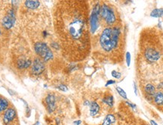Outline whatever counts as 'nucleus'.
I'll return each instance as SVG.
<instances>
[{
	"mask_svg": "<svg viewBox=\"0 0 163 125\" xmlns=\"http://www.w3.org/2000/svg\"><path fill=\"white\" fill-rule=\"evenodd\" d=\"M67 17L64 25L66 36L72 43H78L79 48L83 49L86 36V19L77 12L71 13Z\"/></svg>",
	"mask_w": 163,
	"mask_h": 125,
	"instance_id": "nucleus-1",
	"label": "nucleus"
},
{
	"mask_svg": "<svg viewBox=\"0 0 163 125\" xmlns=\"http://www.w3.org/2000/svg\"><path fill=\"white\" fill-rule=\"evenodd\" d=\"M121 29L119 27H107L103 29L100 36V45L103 51L110 52L119 45Z\"/></svg>",
	"mask_w": 163,
	"mask_h": 125,
	"instance_id": "nucleus-2",
	"label": "nucleus"
},
{
	"mask_svg": "<svg viewBox=\"0 0 163 125\" xmlns=\"http://www.w3.org/2000/svg\"><path fill=\"white\" fill-rule=\"evenodd\" d=\"M34 49L36 54L39 57H41V58H42L45 62H47L53 59V57H54L53 52L47 45V44L45 42L36 43L34 45Z\"/></svg>",
	"mask_w": 163,
	"mask_h": 125,
	"instance_id": "nucleus-3",
	"label": "nucleus"
},
{
	"mask_svg": "<svg viewBox=\"0 0 163 125\" xmlns=\"http://www.w3.org/2000/svg\"><path fill=\"white\" fill-rule=\"evenodd\" d=\"M100 15L102 18L104 19V20L108 25H112L116 22V17L114 11L111 8H110L105 4L100 7Z\"/></svg>",
	"mask_w": 163,
	"mask_h": 125,
	"instance_id": "nucleus-4",
	"label": "nucleus"
},
{
	"mask_svg": "<svg viewBox=\"0 0 163 125\" xmlns=\"http://www.w3.org/2000/svg\"><path fill=\"white\" fill-rule=\"evenodd\" d=\"M100 7L99 4H96L94 7L90 16V29L91 33H94L96 32L98 27V16L100 15Z\"/></svg>",
	"mask_w": 163,
	"mask_h": 125,
	"instance_id": "nucleus-5",
	"label": "nucleus"
},
{
	"mask_svg": "<svg viewBox=\"0 0 163 125\" xmlns=\"http://www.w3.org/2000/svg\"><path fill=\"white\" fill-rule=\"evenodd\" d=\"M144 57L150 63H155L161 57V52L159 49L155 47H147L144 51Z\"/></svg>",
	"mask_w": 163,
	"mask_h": 125,
	"instance_id": "nucleus-6",
	"label": "nucleus"
},
{
	"mask_svg": "<svg viewBox=\"0 0 163 125\" xmlns=\"http://www.w3.org/2000/svg\"><path fill=\"white\" fill-rule=\"evenodd\" d=\"M16 20V17H15V10L11 9L7 15H6L3 19H2V24L3 27L6 29H10L12 27Z\"/></svg>",
	"mask_w": 163,
	"mask_h": 125,
	"instance_id": "nucleus-7",
	"label": "nucleus"
},
{
	"mask_svg": "<svg viewBox=\"0 0 163 125\" xmlns=\"http://www.w3.org/2000/svg\"><path fill=\"white\" fill-rule=\"evenodd\" d=\"M45 66L39 58H36L31 67V73L34 75H39L45 71Z\"/></svg>",
	"mask_w": 163,
	"mask_h": 125,
	"instance_id": "nucleus-8",
	"label": "nucleus"
},
{
	"mask_svg": "<svg viewBox=\"0 0 163 125\" xmlns=\"http://www.w3.org/2000/svg\"><path fill=\"white\" fill-rule=\"evenodd\" d=\"M17 117V112L14 108H8L3 115V122L8 125L11 124Z\"/></svg>",
	"mask_w": 163,
	"mask_h": 125,
	"instance_id": "nucleus-9",
	"label": "nucleus"
},
{
	"mask_svg": "<svg viewBox=\"0 0 163 125\" xmlns=\"http://www.w3.org/2000/svg\"><path fill=\"white\" fill-rule=\"evenodd\" d=\"M45 103L47 105V111L48 113L54 112V110L56 109V98L53 94H49L46 96Z\"/></svg>",
	"mask_w": 163,
	"mask_h": 125,
	"instance_id": "nucleus-10",
	"label": "nucleus"
},
{
	"mask_svg": "<svg viewBox=\"0 0 163 125\" xmlns=\"http://www.w3.org/2000/svg\"><path fill=\"white\" fill-rule=\"evenodd\" d=\"M100 107L99 104L96 102H91L89 105V112H90L91 116H95L99 113Z\"/></svg>",
	"mask_w": 163,
	"mask_h": 125,
	"instance_id": "nucleus-11",
	"label": "nucleus"
},
{
	"mask_svg": "<svg viewBox=\"0 0 163 125\" xmlns=\"http://www.w3.org/2000/svg\"><path fill=\"white\" fill-rule=\"evenodd\" d=\"M32 64V61L30 60H25V59H21L19 60L17 63V66L18 69H27L30 67Z\"/></svg>",
	"mask_w": 163,
	"mask_h": 125,
	"instance_id": "nucleus-12",
	"label": "nucleus"
},
{
	"mask_svg": "<svg viewBox=\"0 0 163 125\" xmlns=\"http://www.w3.org/2000/svg\"><path fill=\"white\" fill-rule=\"evenodd\" d=\"M116 122V117L112 114H108L103 119L102 125H112Z\"/></svg>",
	"mask_w": 163,
	"mask_h": 125,
	"instance_id": "nucleus-13",
	"label": "nucleus"
},
{
	"mask_svg": "<svg viewBox=\"0 0 163 125\" xmlns=\"http://www.w3.org/2000/svg\"><path fill=\"white\" fill-rule=\"evenodd\" d=\"M25 6L28 8L29 9H36L39 6H40V2L39 1H32V0H28L25 2Z\"/></svg>",
	"mask_w": 163,
	"mask_h": 125,
	"instance_id": "nucleus-14",
	"label": "nucleus"
},
{
	"mask_svg": "<svg viewBox=\"0 0 163 125\" xmlns=\"http://www.w3.org/2000/svg\"><path fill=\"white\" fill-rule=\"evenodd\" d=\"M154 102L158 105H163V93L156 92L154 95Z\"/></svg>",
	"mask_w": 163,
	"mask_h": 125,
	"instance_id": "nucleus-15",
	"label": "nucleus"
},
{
	"mask_svg": "<svg viewBox=\"0 0 163 125\" xmlns=\"http://www.w3.org/2000/svg\"><path fill=\"white\" fill-rule=\"evenodd\" d=\"M145 92L147 93L149 96H154L156 94V88L152 84H147L145 87Z\"/></svg>",
	"mask_w": 163,
	"mask_h": 125,
	"instance_id": "nucleus-16",
	"label": "nucleus"
},
{
	"mask_svg": "<svg viewBox=\"0 0 163 125\" xmlns=\"http://www.w3.org/2000/svg\"><path fill=\"white\" fill-rule=\"evenodd\" d=\"M102 102L110 107H112L113 105H114V99H113V96H111V95L103 98V100H102Z\"/></svg>",
	"mask_w": 163,
	"mask_h": 125,
	"instance_id": "nucleus-17",
	"label": "nucleus"
},
{
	"mask_svg": "<svg viewBox=\"0 0 163 125\" xmlns=\"http://www.w3.org/2000/svg\"><path fill=\"white\" fill-rule=\"evenodd\" d=\"M152 17H161L163 16V8H155L150 14Z\"/></svg>",
	"mask_w": 163,
	"mask_h": 125,
	"instance_id": "nucleus-18",
	"label": "nucleus"
},
{
	"mask_svg": "<svg viewBox=\"0 0 163 125\" xmlns=\"http://www.w3.org/2000/svg\"><path fill=\"white\" fill-rule=\"evenodd\" d=\"M8 101L6 99L0 97V112L5 111L8 109Z\"/></svg>",
	"mask_w": 163,
	"mask_h": 125,
	"instance_id": "nucleus-19",
	"label": "nucleus"
},
{
	"mask_svg": "<svg viewBox=\"0 0 163 125\" xmlns=\"http://www.w3.org/2000/svg\"><path fill=\"white\" fill-rule=\"evenodd\" d=\"M116 91H117L118 94L120 95V96H122V97L124 98V99H125V100H126L127 98H128L127 97L126 93H125V91H124L122 88H121V87H116Z\"/></svg>",
	"mask_w": 163,
	"mask_h": 125,
	"instance_id": "nucleus-20",
	"label": "nucleus"
},
{
	"mask_svg": "<svg viewBox=\"0 0 163 125\" xmlns=\"http://www.w3.org/2000/svg\"><path fill=\"white\" fill-rule=\"evenodd\" d=\"M111 75H112V76L113 77V78H117V79L120 78H121V76H122L121 73H120L119 72H117V71H116V70L112 71V73H111Z\"/></svg>",
	"mask_w": 163,
	"mask_h": 125,
	"instance_id": "nucleus-21",
	"label": "nucleus"
},
{
	"mask_svg": "<svg viewBox=\"0 0 163 125\" xmlns=\"http://www.w3.org/2000/svg\"><path fill=\"white\" fill-rule=\"evenodd\" d=\"M125 59H126V64L128 66H130L131 65V57L130 52H127L126 53V57H125Z\"/></svg>",
	"mask_w": 163,
	"mask_h": 125,
	"instance_id": "nucleus-22",
	"label": "nucleus"
},
{
	"mask_svg": "<svg viewBox=\"0 0 163 125\" xmlns=\"http://www.w3.org/2000/svg\"><path fill=\"white\" fill-rule=\"evenodd\" d=\"M57 87H58V89H59L60 91H63V92H66V91H68V87H67L65 84H59Z\"/></svg>",
	"mask_w": 163,
	"mask_h": 125,
	"instance_id": "nucleus-23",
	"label": "nucleus"
},
{
	"mask_svg": "<svg viewBox=\"0 0 163 125\" xmlns=\"http://www.w3.org/2000/svg\"><path fill=\"white\" fill-rule=\"evenodd\" d=\"M51 46H52L54 48L56 49V50H59V48H60L59 44L57 43V42H53V43H51Z\"/></svg>",
	"mask_w": 163,
	"mask_h": 125,
	"instance_id": "nucleus-24",
	"label": "nucleus"
},
{
	"mask_svg": "<svg viewBox=\"0 0 163 125\" xmlns=\"http://www.w3.org/2000/svg\"><path fill=\"white\" fill-rule=\"evenodd\" d=\"M115 83H116V82L113 81V80H109V81H107V83H106V86L111 85V84H115Z\"/></svg>",
	"mask_w": 163,
	"mask_h": 125,
	"instance_id": "nucleus-25",
	"label": "nucleus"
},
{
	"mask_svg": "<svg viewBox=\"0 0 163 125\" xmlns=\"http://www.w3.org/2000/svg\"><path fill=\"white\" fill-rule=\"evenodd\" d=\"M126 103L128 104V105H129V106L131 107V108H132V109H135V108H136V105H134V104L130 103V102H126Z\"/></svg>",
	"mask_w": 163,
	"mask_h": 125,
	"instance_id": "nucleus-26",
	"label": "nucleus"
},
{
	"mask_svg": "<svg viewBox=\"0 0 163 125\" xmlns=\"http://www.w3.org/2000/svg\"><path fill=\"white\" fill-rule=\"evenodd\" d=\"M82 124L81 120H77V121H75L73 122V124L74 125H80Z\"/></svg>",
	"mask_w": 163,
	"mask_h": 125,
	"instance_id": "nucleus-27",
	"label": "nucleus"
},
{
	"mask_svg": "<svg viewBox=\"0 0 163 125\" xmlns=\"http://www.w3.org/2000/svg\"><path fill=\"white\" fill-rule=\"evenodd\" d=\"M134 94H135L136 95H138V89H137V86H136V84L135 82H134Z\"/></svg>",
	"mask_w": 163,
	"mask_h": 125,
	"instance_id": "nucleus-28",
	"label": "nucleus"
},
{
	"mask_svg": "<svg viewBox=\"0 0 163 125\" xmlns=\"http://www.w3.org/2000/svg\"><path fill=\"white\" fill-rule=\"evenodd\" d=\"M150 124H151V125H159L156 122H155V121H153V120H151Z\"/></svg>",
	"mask_w": 163,
	"mask_h": 125,
	"instance_id": "nucleus-29",
	"label": "nucleus"
},
{
	"mask_svg": "<svg viewBox=\"0 0 163 125\" xmlns=\"http://www.w3.org/2000/svg\"><path fill=\"white\" fill-rule=\"evenodd\" d=\"M56 123L57 125L60 124V119H59V118H56Z\"/></svg>",
	"mask_w": 163,
	"mask_h": 125,
	"instance_id": "nucleus-30",
	"label": "nucleus"
},
{
	"mask_svg": "<svg viewBox=\"0 0 163 125\" xmlns=\"http://www.w3.org/2000/svg\"><path fill=\"white\" fill-rule=\"evenodd\" d=\"M43 35H44V37H46L48 36V33L46 31H44L43 32Z\"/></svg>",
	"mask_w": 163,
	"mask_h": 125,
	"instance_id": "nucleus-31",
	"label": "nucleus"
},
{
	"mask_svg": "<svg viewBox=\"0 0 163 125\" xmlns=\"http://www.w3.org/2000/svg\"><path fill=\"white\" fill-rule=\"evenodd\" d=\"M33 125H40V122L37 121V122H36L34 124H33Z\"/></svg>",
	"mask_w": 163,
	"mask_h": 125,
	"instance_id": "nucleus-32",
	"label": "nucleus"
},
{
	"mask_svg": "<svg viewBox=\"0 0 163 125\" xmlns=\"http://www.w3.org/2000/svg\"><path fill=\"white\" fill-rule=\"evenodd\" d=\"M0 33H1V31H0Z\"/></svg>",
	"mask_w": 163,
	"mask_h": 125,
	"instance_id": "nucleus-33",
	"label": "nucleus"
}]
</instances>
